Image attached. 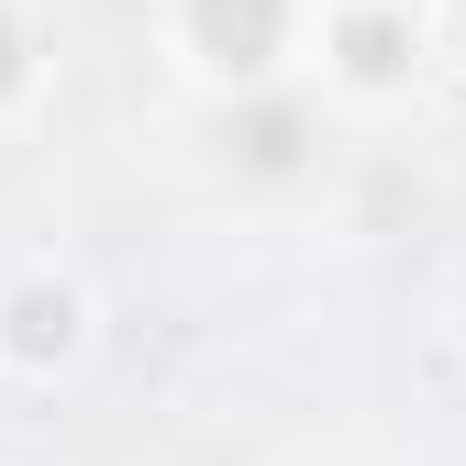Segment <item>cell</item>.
Returning <instances> with one entry per match:
<instances>
[{
	"label": "cell",
	"mask_w": 466,
	"mask_h": 466,
	"mask_svg": "<svg viewBox=\"0 0 466 466\" xmlns=\"http://www.w3.org/2000/svg\"><path fill=\"white\" fill-rule=\"evenodd\" d=\"M289 23H300V0H178V45L233 89H256L289 56Z\"/></svg>",
	"instance_id": "obj_1"
},
{
	"label": "cell",
	"mask_w": 466,
	"mask_h": 466,
	"mask_svg": "<svg viewBox=\"0 0 466 466\" xmlns=\"http://www.w3.org/2000/svg\"><path fill=\"white\" fill-rule=\"evenodd\" d=\"M78 333H89V300L67 278H23L12 300H0V356H12V367H67Z\"/></svg>",
	"instance_id": "obj_2"
},
{
	"label": "cell",
	"mask_w": 466,
	"mask_h": 466,
	"mask_svg": "<svg viewBox=\"0 0 466 466\" xmlns=\"http://www.w3.org/2000/svg\"><path fill=\"white\" fill-rule=\"evenodd\" d=\"M322 56H333V78L344 89H400L411 78V12H389V0H356V12H333V34H322Z\"/></svg>",
	"instance_id": "obj_3"
},
{
	"label": "cell",
	"mask_w": 466,
	"mask_h": 466,
	"mask_svg": "<svg viewBox=\"0 0 466 466\" xmlns=\"http://www.w3.org/2000/svg\"><path fill=\"white\" fill-rule=\"evenodd\" d=\"M23 67H34V45H23V23H12V12H0V100L23 89Z\"/></svg>",
	"instance_id": "obj_4"
}]
</instances>
